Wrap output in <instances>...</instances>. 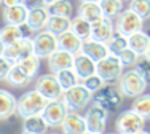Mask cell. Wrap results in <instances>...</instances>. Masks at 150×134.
Here are the masks:
<instances>
[{
    "label": "cell",
    "instance_id": "obj_1",
    "mask_svg": "<svg viewBox=\"0 0 150 134\" xmlns=\"http://www.w3.org/2000/svg\"><path fill=\"white\" fill-rule=\"evenodd\" d=\"M46 101L37 90H30L26 91L23 96L18 99V107H16V114L19 115L21 118H27L30 115H37L42 114V110L45 109Z\"/></svg>",
    "mask_w": 150,
    "mask_h": 134
},
{
    "label": "cell",
    "instance_id": "obj_2",
    "mask_svg": "<svg viewBox=\"0 0 150 134\" xmlns=\"http://www.w3.org/2000/svg\"><path fill=\"white\" fill-rule=\"evenodd\" d=\"M91 102L99 107H102L104 110L110 112H115L118 110V107L123 102V94L118 90V86H113L112 83L110 85H104L99 91H96L91 97Z\"/></svg>",
    "mask_w": 150,
    "mask_h": 134
},
{
    "label": "cell",
    "instance_id": "obj_3",
    "mask_svg": "<svg viewBox=\"0 0 150 134\" xmlns=\"http://www.w3.org/2000/svg\"><path fill=\"white\" fill-rule=\"evenodd\" d=\"M147 88V82L139 75V72L136 69H129L126 72L121 73L118 78V90L121 91L123 97H137L139 94H142Z\"/></svg>",
    "mask_w": 150,
    "mask_h": 134
},
{
    "label": "cell",
    "instance_id": "obj_4",
    "mask_svg": "<svg viewBox=\"0 0 150 134\" xmlns=\"http://www.w3.org/2000/svg\"><path fill=\"white\" fill-rule=\"evenodd\" d=\"M123 72H125V66L121 64L117 54H109L104 59L96 62V73L101 77L105 85L118 82Z\"/></svg>",
    "mask_w": 150,
    "mask_h": 134
},
{
    "label": "cell",
    "instance_id": "obj_5",
    "mask_svg": "<svg viewBox=\"0 0 150 134\" xmlns=\"http://www.w3.org/2000/svg\"><path fill=\"white\" fill-rule=\"evenodd\" d=\"M93 94L81 83H77L75 86L69 88L62 93V101L67 105L69 112H81L83 109L88 107L91 102Z\"/></svg>",
    "mask_w": 150,
    "mask_h": 134
},
{
    "label": "cell",
    "instance_id": "obj_6",
    "mask_svg": "<svg viewBox=\"0 0 150 134\" xmlns=\"http://www.w3.org/2000/svg\"><path fill=\"white\" fill-rule=\"evenodd\" d=\"M32 43H34V54L40 59H46L53 51L58 50V35L48 29H43L32 37Z\"/></svg>",
    "mask_w": 150,
    "mask_h": 134
},
{
    "label": "cell",
    "instance_id": "obj_7",
    "mask_svg": "<svg viewBox=\"0 0 150 134\" xmlns=\"http://www.w3.org/2000/svg\"><path fill=\"white\" fill-rule=\"evenodd\" d=\"M144 126H145V118L141 117L133 109L121 112L115 121V128L118 134H136L137 131L144 129Z\"/></svg>",
    "mask_w": 150,
    "mask_h": 134
},
{
    "label": "cell",
    "instance_id": "obj_8",
    "mask_svg": "<svg viewBox=\"0 0 150 134\" xmlns=\"http://www.w3.org/2000/svg\"><path fill=\"white\" fill-rule=\"evenodd\" d=\"M115 32H118L121 35H131L137 30H142L144 26V19L139 15H136L133 10L126 8L115 18Z\"/></svg>",
    "mask_w": 150,
    "mask_h": 134
},
{
    "label": "cell",
    "instance_id": "obj_9",
    "mask_svg": "<svg viewBox=\"0 0 150 134\" xmlns=\"http://www.w3.org/2000/svg\"><path fill=\"white\" fill-rule=\"evenodd\" d=\"M34 54V43H32V37H23L21 40L10 43L3 47L2 56H5L8 61H11L13 64L23 61L24 58Z\"/></svg>",
    "mask_w": 150,
    "mask_h": 134
},
{
    "label": "cell",
    "instance_id": "obj_10",
    "mask_svg": "<svg viewBox=\"0 0 150 134\" xmlns=\"http://www.w3.org/2000/svg\"><path fill=\"white\" fill-rule=\"evenodd\" d=\"M35 90H37L46 101L61 99V97H62V93H64V90L61 88V85H59L54 73H45V75L38 77Z\"/></svg>",
    "mask_w": 150,
    "mask_h": 134
},
{
    "label": "cell",
    "instance_id": "obj_11",
    "mask_svg": "<svg viewBox=\"0 0 150 134\" xmlns=\"http://www.w3.org/2000/svg\"><path fill=\"white\" fill-rule=\"evenodd\" d=\"M107 118H109V112L107 110H104L102 107H99V105H96V104L90 105L86 115H85V120H86V131L104 134L105 126H107Z\"/></svg>",
    "mask_w": 150,
    "mask_h": 134
},
{
    "label": "cell",
    "instance_id": "obj_12",
    "mask_svg": "<svg viewBox=\"0 0 150 134\" xmlns=\"http://www.w3.org/2000/svg\"><path fill=\"white\" fill-rule=\"evenodd\" d=\"M67 114H69V109L64 104L62 97L56 101H48L45 109L42 110V115L50 126H61V123L64 121Z\"/></svg>",
    "mask_w": 150,
    "mask_h": 134
},
{
    "label": "cell",
    "instance_id": "obj_13",
    "mask_svg": "<svg viewBox=\"0 0 150 134\" xmlns=\"http://www.w3.org/2000/svg\"><path fill=\"white\" fill-rule=\"evenodd\" d=\"M74 58L75 54L66 51V50H61L58 48L56 51H53L51 54L48 56V69L51 73H56L59 70H64V69H70L74 66Z\"/></svg>",
    "mask_w": 150,
    "mask_h": 134
},
{
    "label": "cell",
    "instance_id": "obj_14",
    "mask_svg": "<svg viewBox=\"0 0 150 134\" xmlns=\"http://www.w3.org/2000/svg\"><path fill=\"white\" fill-rule=\"evenodd\" d=\"M80 53L86 54L88 58H91L94 62L101 61V59H104L105 56L110 54L107 43H104V42H98V40H94V38H91V37L85 38V40L81 42Z\"/></svg>",
    "mask_w": 150,
    "mask_h": 134
},
{
    "label": "cell",
    "instance_id": "obj_15",
    "mask_svg": "<svg viewBox=\"0 0 150 134\" xmlns=\"http://www.w3.org/2000/svg\"><path fill=\"white\" fill-rule=\"evenodd\" d=\"M115 34V24H113V19L110 18H102V19L96 21V23L91 24V38L98 42H107L113 37Z\"/></svg>",
    "mask_w": 150,
    "mask_h": 134
},
{
    "label": "cell",
    "instance_id": "obj_16",
    "mask_svg": "<svg viewBox=\"0 0 150 134\" xmlns=\"http://www.w3.org/2000/svg\"><path fill=\"white\" fill-rule=\"evenodd\" d=\"M62 134H83L86 131V120L85 115H80L78 112H69L64 121L61 123Z\"/></svg>",
    "mask_w": 150,
    "mask_h": 134
},
{
    "label": "cell",
    "instance_id": "obj_17",
    "mask_svg": "<svg viewBox=\"0 0 150 134\" xmlns=\"http://www.w3.org/2000/svg\"><path fill=\"white\" fill-rule=\"evenodd\" d=\"M48 18H50V13H48V10H46V6L34 8V10H29V13H27L26 24L30 27L32 32L37 34V32H40V30H43L46 27Z\"/></svg>",
    "mask_w": 150,
    "mask_h": 134
},
{
    "label": "cell",
    "instance_id": "obj_18",
    "mask_svg": "<svg viewBox=\"0 0 150 134\" xmlns=\"http://www.w3.org/2000/svg\"><path fill=\"white\" fill-rule=\"evenodd\" d=\"M72 69L75 70V73L78 75V78H80V82H81L83 78L96 73V62L93 61L91 58H88L86 54H83V53H77L75 58H74Z\"/></svg>",
    "mask_w": 150,
    "mask_h": 134
},
{
    "label": "cell",
    "instance_id": "obj_19",
    "mask_svg": "<svg viewBox=\"0 0 150 134\" xmlns=\"http://www.w3.org/2000/svg\"><path fill=\"white\" fill-rule=\"evenodd\" d=\"M18 99L15 94H11L6 90H0V121L8 120L11 115L16 114Z\"/></svg>",
    "mask_w": 150,
    "mask_h": 134
},
{
    "label": "cell",
    "instance_id": "obj_20",
    "mask_svg": "<svg viewBox=\"0 0 150 134\" xmlns=\"http://www.w3.org/2000/svg\"><path fill=\"white\" fill-rule=\"evenodd\" d=\"M27 13H29V10L23 3L15 5V6H6V8H3V21H5V24L21 26L23 23H26Z\"/></svg>",
    "mask_w": 150,
    "mask_h": 134
},
{
    "label": "cell",
    "instance_id": "obj_21",
    "mask_svg": "<svg viewBox=\"0 0 150 134\" xmlns=\"http://www.w3.org/2000/svg\"><path fill=\"white\" fill-rule=\"evenodd\" d=\"M150 43V35L144 30H137V32L128 35V48H131L134 53H137L139 58L145 54Z\"/></svg>",
    "mask_w": 150,
    "mask_h": 134
},
{
    "label": "cell",
    "instance_id": "obj_22",
    "mask_svg": "<svg viewBox=\"0 0 150 134\" xmlns=\"http://www.w3.org/2000/svg\"><path fill=\"white\" fill-rule=\"evenodd\" d=\"M78 16H81L83 19L93 24L96 21L102 19L104 13H102V8L98 2H81L78 6Z\"/></svg>",
    "mask_w": 150,
    "mask_h": 134
},
{
    "label": "cell",
    "instance_id": "obj_23",
    "mask_svg": "<svg viewBox=\"0 0 150 134\" xmlns=\"http://www.w3.org/2000/svg\"><path fill=\"white\" fill-rule=\"evenodd\" d=\"M81 38L77 37L72 30H67V32L58 35V48L61 50H66L72 54H77L80 53V48H81Z\"/></svg>",
    "mask_w": 150,
    "mask_h": 134
},
{
    "label": "cell",
    "instance_id": "obj_24",
    "mask_svg": "<svg viewBox=\"0 0 150 134\" xmlns=\"http://www.w3.org/2000/svg\"><path fill=\"white\" fill-rule=\"evenodd\" d=\"M50 125L46 123V120L43 118L42 114L37 115H30V117L24 118V125H23V131L32 133V134H46L48 133Z\"/></svg>",
    "mask_w": 150,
    "mask_h": 134
},
{
    "label": "cell",
    "instance_id": "obj_25",
    "mask_svg": "<svg viewBox=\"0 0 150 134\" xmlns=\"http://www.w3.org/2000/svg\"><path fill=\"white\" fill-rule=\"evenodd\" d=\"M70 24H72V19L66 16H50L48 18V23H46L45 29L51 30L53 34L61 35L67 30H70Z\"/></svg>",
    "mask_w": 150,
    "mask_h": 134
},
{
    "label": "cell",
    "instance_id": "obj_26",
    "mask_svg": "<svg viewBox=\"0 0 150 134\" xmlns=\"http://www.w3.org/2000/svg\"><path fill=\"white\" fill-rule=\"evenodd\" d=\"M46 10H48L50 16H66L70 18L74 13V5L69 0H56V2L46 5Z\"/></svg>",
    "mask_w": 150,
    "mask_h": 134
},
{
    "label": "cell",
    "instance_id": "obj_27",
    "mask_svg": "<svg viewBox=\"0 0 150 134\" xmlns=\"http://www.w3.org/2000/svg\"><path fill=\"white\" fill-rule=\"evenodd\" d=\"M5 80L11 85V86H16V88H24L32 82L30 77L27 75V73H24L16 64L11 67V70H10V73L6 75Z\"/></svg>",
    "mask_w": 150,
    "mask_h": 134
},
{
    "label": "cell",
    "instance_id": "obj_28",
    "mask_svg": "<svg viewBox=\"0 0 150 134\" xmlns=\"http://www.w3.org/2000/svg\"><path fill=\"white\" fill-rule=\"evenodd\" d=\"M56 78H58V82L61 85V88H62L64 91L69 90V88L75 86L77 83H80V78H78V75L75 73V70L70 67V69H64V70H59V72L54 73Z\"/></svg>",
    "mask_w": 150,
    "mask_h": 134
},
{
    "label": "cell",
    "instance_id": "obj_29",
    "mask_svg": "<svg viewBox=\"0 0 150 134\" xmlns=\"http://www.w3.org/2000/svg\"><path fill=\"white\" fill-rule=\"evenodd\" d=\"M99 5H101V8H102L104 16L110 18V19H115V18L125 10L123 0H101Z\"/></svg>",
    "mask_w": 150,
    "mask_h": 134
},
{
    "label": "cell",
    "instance_id": "obj_30",
    "mask_svg": "<svg viewBox=\"0 0 150 134\" xmlns=\"http://www.w3.org/2000/svg\"><path fill=\"white\" fill-rule=\"evenodd\" d=\"M70 30L80 37L81 40L91 37V23H88L86 19H83L81 16H75L72 19V24H70Z\"/></svg>",
    "mask_w": 150,
    "mask_h": 134
},
{
    "label": "cell",
    "instance_id": "obj_31",
    "mask_svg": "<svg viewBox=\"0 0 150 134\" xmlns=\"http://www.w3.org/2000/svg\"><path fill=\"white\" fill-rule=\"evenodd\" d=\"M16 66L19 67L24 73H27L30 78H34V77L37 75L38 69H40V58L35 56V54H30V56H27V58H24L23 61L16 62Z\"/></svg>",
    "mask_w": 150,
    "mask_h": 134
},
{
    "label": "cell",
    "instance_id": "obj_32",
    "mask_svg": "<svg viewBox=\"0 0 150 134\" xmlns=\"http://www.w3.org/2000/svg\"><path fill=\"white\" fill-rule=\"evenodd\" d=\"M134 112H137L141 117H144L145 120L150 118V94L149 93H142L137 97H134L133 105H131Z\"/></svg>",
    "mask_w": 150,
    "mask_h": 134
},
{
    "label": "cell",
    "instance_id": "obj_33",
    "mask_svg": "<svg viewBox=\"0 0 150 134\" xmlns=\"http://www.w3.org/2000/svg\"><path fill=\"white\" fill-rule=\"evenodd\" d=\"M0 35H2L3 45L15 43V42L21 40V38L24 37L23 32H21V27L15 26V24H5V26L0 29Z\"/></svg>",
    "mask_w": 150,
    "mask_h": 134
},
{
    "label": "cell",
    "instance_id": "obj_34",
    "mask_svg": "<svg viewBox=\"0 0 150 134\" xmlns=\"http://www.w3.org/2000/svg\"><path fill=\"white\" fill-rule=\"evenodd\" d=\"M107 47H109L110 54H118L120 51H123L125 48H128V37L126 35H121L118 32H115L113 37L107 42Z\"/></svg>",
    "mask_w": 150,
    "mask_h": 134
},
{
    "label": "cell",
    "instance_id": "obj_35",
    "mask_svg": "<svg viewBox=\"0 0 150 134\" xmlns=\"http://www.w3.org/2000/svg\"><path fill=\"white\" fill-rule=\"evenodd\" d=\"M129 10H133L136 15H139L142 19L150 18V0H129Z\"/></svg>",
    "mask_w": 150,
    "mask_h": 134
},
{
    "label": "cell",
    "instance_id": "obj_36",
    "mask_svg": "<svg viewBox=\"0 0 150 134\" xmlns=\"http://www.w3.org/2000/svg\"><path fill=\"white\" fill-rule=\"evenodd\" d=\"M81 85H83V86L86 88L91 94H94L96 91H99L105 83L102 82V78L98 75V73H93V75H90V77H86V78L81 80Z\"/></svg>",
    "mask_w": 150,
    "mask_h": 134
},
{
    "label": "cell",
    "instance_id": "obj_37",
    "mask_svg": "<svg viewBox=\"0 0 150 134\" xmlns=\"http://www.w3.org/2000/svg\"><path fill=\"white\" fill-rule=\"evenodd\" d=\"M134 69L139 72V75L147 82V85L150 83V58L147 56H141L137 59V62L134 64Z\"/></svg>",
    "mask_w": 150,
    "mask_h": 134
},
{
    "label": "cell",
    "instance_id": "obj_38",
    "mask_svg": "<svg viewBox=\"0 0 150 134\" xmlns=\"http://www.w3.org/2000/svg\"><path fill=\"white\" fill-rule=\"evenodd\" d=\"M117 56H118V59L121 61V64L125 66V69H126V67H133L139 59V54L134 53L131 48H125V50L120 51Z\"/></svg>",
    "mask_w": 150,
    "mask_h": 134
},
{
    "label": "cell",
    "instance_id": "obj_39",
    "mask_svg": "<svg viewBox=\"0 0 150 134\" xmlns=\"http://www.w3.org/2000/svg\"><path fill=\"white\" fill-rule=\"evenodd\" d=\"M15 66L11 61H8V59L5 58V56L0 54V80H5L6 75L10 73V70H11V67Z\"/></svg>",
    "mask_w": 150,
    "mask_h": 134
},
{
    "label": "cell",
    "instance_id": "obj_40",
    "mask_svg": "<svg viewBox=\"0 0 150 134\" xmlns=\"http://www.w3.org/2000/svg\"><path fill=\"white\" fill-rule=\"evenodd\" d=\"M23 5L27 10H34V8H40V6H46L43 0H23Z\"/></svg>",
    "mask_w": 150,
    "mask_h": 134
},
{
    "label": "cell",
    "instance_id": "obj_41",
    "mask_svg": "<svg viewBox=\"0 0 150 134\" xmlns=\"http://www.w3.org/2000/svg\"><path fill=\"white\" fill-rule=\"evenodd\" d=\"M0 3L3 5V8H6V6H15V5H19V3H23V0H2Z\"/></svg>",
    "mask_w": 150,
    "mask_h": 134
},
{
    "label": "cell",
    "instance_id": "obj_42",
    "mask_svg": "<svg viewBox=\"0 0 150 134\" xmlns=\"http://www.w3.org/2000/svg\"><path fill=\"white\" fill-rule=\"evenodd\" d=\"M3 47H5V45H3V40H2V35H0V54H2V51H3Z\"/></svg>",
    "mask_w": 150,
    "mask_h": 134
},
{
    "label": "cell",
    "instance_id": "obj_43",
    "mask_svg": "<svg viewBox=\"0 0 150 134\" xmlns=\"http://www.w3.org/2000/svg\"><path fill=\"white\" fill-rule=\"evenodd\" d=\"M136 134H150V131H145V129H141V131H137Z\"/></svg>",
    "mask_w": 150,
    "mask_h": 134
},
{
    "label": "cell",
    "instance_id": "obj_44",
    "mask_svg": "<svg viewBox=\"0 0 150 134\" xmlns=\"http://www.w3.org/2000/svg\"><path fill=\"white\" fill-rule=\"evenodd\" d=\"M144 56H147V58H150V43H149V48H147V51H145V54Z\"/></svg>",
    "mask_w": 150,
    "mask_h": 134
},
{
    "label": "cell",
    "instance_id": "obj_45",
    "mask_svg": "<svg viewBox=\"0 0 150 134\" xmlns=\"http://www.w3.org/2000/svg\"><path fill=\"white\" fill-rule=\"evenodd\" d=\"M45 2V5H50V3H53V2H56V0H43Z\"/></svg>",
    "mask_w": 150,
    "mask_h": 134
},
{
    "label": "cell",
    "instance_id": "obj_46",
    "mask_svg": "<svg viewBox=\"0 0 150 134\" xmlns=\"http://www.w3.org/2000/svg\"><path fill=\"white\" fill-rule=\"evenodd\" d=\"M80 2H98V3H99L101 0H80Z\"/></svg>",
    "mask_w": 150,
    "mask_h": 134
},
{
    "label": "cell",
    "instance_id": "obj_47",
    "mask_svg": "<svg viewBox=\"0 0 150 134\" xmlns=\"http://www.w3.org/2000/svg\"><path fill=\"white\" fill-rule=\"evenodd\" d=\"M83 134H98V133H91V131H85Z\"/></svg>",
    "mask_w": 150,
    "mask_h": 134
},
{
    "label": "cell",
    "instance_id": "obj_48",
    "mask_svg": "<svg viewBox=\"0 0 150 134\" xmlns=\"http://www.w3.org/2000/svg\"><path fill=\"white\" fill-rule=\"evenodd\" d=\"M105 134V133H104ZM107 134H118V133H107Z\"/></svg>",
    "mask_w": 150,
    "mask_h": 134
},
{
    "label": "cell",
    "instance_id": "obj_49",
    "mask_svg": "<svg viewBox=\"0 0 150 134\" xmlns=\"http://www.w3.org/2000/svg\"><path fill=\"white\" fill-rule=\"evenodd\" d=\"M23 134H32V133H26V131H23Z\"/></svg>",
    "mask_w": 150,
    "mask_h": 134
},
{
    "label": "cell",
    "instance_id": "obj_50",
    "mask_svg": "<svg viewBox=\"0 0 150 134\" xmlns=\"http://www.w3.org/2000/svg\"><path fill=\"white\" fill-rule=\"evenodd\" d=\"M46 134H48V133H46ZM50 134H58V133H50Z\"/></svg>",
    "mask_w": 150,
    "mask_h": 134
},
{
    "label": "cell",
    "instance_id": "obj_51",
    "mask_svg": "<svg viewBox=\"0 0 150 134\" xmlns=\"http://www.w3.org/2000/svg\"><path fill=\"white\" fill-rule=\"evenodd\" d=\"M0 2H2V0H0Z\"/></svg>",
    "mask_w": 150,
    "mask_h": 134
}]
</instances>
